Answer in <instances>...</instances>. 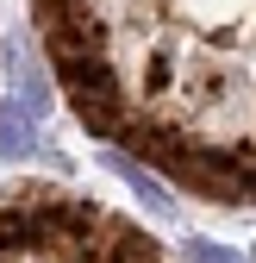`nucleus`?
Returning a JSON list of instances; mask_svg holds the SVG:
<instances>
[{"instance_id": "obj_2", "label": "nucleus", "mask_w": 256, "mask_h": 263, "mask_svg": "<svg viewBox=\"0 0 256 263\" xmlns=\"http://www.w3.org/2000/svg\"><path fill=\"white\" fill-rule=\"evenodd\" d=\"M0 263H175L144 226L62 182L0 188Z\"/></svg>"}, {"instance_id": "obj_3", "label": "nucleus", "mask_w": 256, "mask_h": 263, "mask_svg": "<svg viewBox=\"0 0 256 263\" xmlns=\"http://www.w3.org/2000/svg\"><path fill=\"white\" fill-rule=\"evenodd\" d=\"M194 257H206V263H238L231 251H219V245H194Z\"/></svg>"}, {"instance_id": "obj_1", "label": "nucleus", "mask_w": 256, "mask_h": 263, "mask_svg": "<svg viewBox=\"0 0 256 263\" xmlns=\"http://www.w3.org/2000/svg\"><path fill=\"white\" fill-rule=\"evenodd\" d=\"M94 138L169 188L256 207V0H31Z\"/></svg>"}]
</instances>
